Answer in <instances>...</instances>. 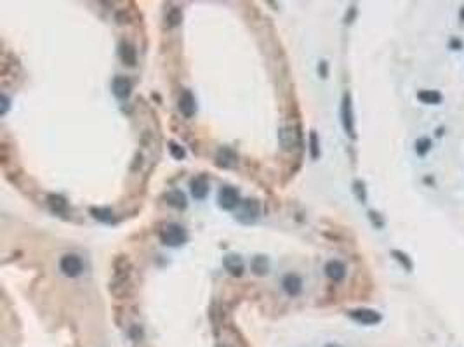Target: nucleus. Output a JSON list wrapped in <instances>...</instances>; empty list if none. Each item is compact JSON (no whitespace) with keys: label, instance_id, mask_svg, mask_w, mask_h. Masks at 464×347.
Returning <instances> with one entry per match:
<instances>
[{"label":"nucleus","instance_id":"12","mask_svg":"<svg viewBox=\"0 0 464 347\" xmlns=\"http://www.w3.org/2000/svg\"><path fill=\"white\" fill-rule=\"evenodd\" d=\"M131 90H132V83L129 78H125V76H117V78L113 80V94L118 99H127V97L131 96Z\"/></svg>","mask_w":464,"mask_h":347},{"label":"nucleus","instance_id":"13","mask_svg":"<svg viewBox=\"0 0 464 347\" xmlns=\"http://www.w3.org/2000/svg\"><path fill=\"white\" fill-rule=\"evenodd\" d=\"M216 160L217 165L224 167V169H230V167H233L237 163V153L230 148H221L216 155Z\"/></svg>","mask_w":464,"mask_h":347},{"label":"nucleus","instance_id":"15","mask_svg":"<svg viewBox=\"0 0 464 347\" xmlns=\"http://www.w3.org/2000/svg\"><path fill=\"white\" fill-rule=\"evenodd\" d=\"M120 58L125 65L134 66L136 65V49L132 47L131 44H127V42H122L120 44Z\"/></svg>","mask_w":464,"mask_h":347},{"label":"nucleus","instance_id":"19","mask_svg":"<svg viewBox=\"0 0 464 347\" xmlns=\"http://www.w3.org/2000/svg\"><path fill=\"white\" fill-rule=\"evenodd\" d=\"M167 202L176 208H186V196L181 191H171L167 195Z\"/></svg>","mask_w":464,"mask_h":347},{"label":"nucleus","instance_id":"30","mask_svg":"<svg viewBox=\"0 0 464 347\" xmlns=\"http://www.w3.org/2000/svg\"><path fill=\"white\" fill-rule=\"evenodd\" d=\"M325 347H341V346H337V344H327Z\"/></svg>","mask_w":464,"mask_h":347},{"label":"nucleus","instance_id":"21","mask_svg":"<svg viewBox=\"0 0 464 347\" xmlns=\"http://www.w3.org/2000/svg\"><path fill=\"white\" fill-rule=\"evenodd\" d=\"M353 189H355V195L358 196V200H360L362 203L367 202V191H365V184H364V182H362V181H355Z\"/></svg>","mask_w":464,"mask_h":347},{"label":"nucleus","instance_id":"28","mask_svg":"<svg viewBox=\"0 0 464 347\" xmlns=\"http://www.w3.org/2000/svg\"><path fill=\"white\" fill-rule=\"evenodd\" d=\"M322 75H323V78L327 76V63L325 61H322Z\"/></svg>","mask_w":464,"mask_h":347},{"label":"nucleus","instance_id":"22","mask_svg":"<svg viewBox=\"0 0 464 347\" xmlns=\"http://www.w3.org/2000/svg\"><path fill=\"white\" fill-rule=\"evenodd\" d=\"M93 213H94V217H96V219L104 220V222H110L111 215H113L110 208H93Z\"/></svg>","mask_w":464,"mask_h":347},{"label":"nucleus","instance_id":"18","mask_svg":"<svg viewBox=\"0 0 464 347\" xmlns=\"http://www.w3.org/2000/svg\"><path fill=\"white\" fill-rule=\"evenodd\" d=\"M431 148H433V141H431L430 138H426V136H423V138H419L416 141V153H417V156H426L428 153L431 151Z\"/></svg>","mask_w":464,"mask_h":347},{"label":"nucleus","instance_id":"1","mask_svg":"<svg viewBox=\"0 0 464 347\" xmlns=\"http://www.w3.org/2000/svg\"><path fill=\"white\" fill-rule=\"evenodd\" d=\"M186 240H188V234H186L185 227L176 222L165 224L160 229V241L164 245H167V247H179Z\"/></svg>","mask_w":464,"mask_h":347},{"label":"nucleus","instance_id":"14","mask_svg":"<svg viewBox=\"0 0 464 347\" xmlns=\"http://www.w3.org/2000/svg\"><path fill=\"white\" fill-rule=\"evenodd\" d=\"M224 268H226V271H230V275L240 276L244 273V261L238 255H226L224 257Z\"/></svg>","mask_w":464,"mask_h":347},{"label":"nucleus","instance_id":"4","mask_svg":"<svg viewBox=\"0 0 464 347\" xmlns=\"http://www.w3.org/2000/svg\"><path fill=\"white\" fill-rule=\"evenodd\" d=\"M59 268H61L63 275L70 276V278H77V276L82 275L84 264H82V261H80L79 255L68 254V255H65V257L61 259V262H59Z\"/></svg>","mask_w":464,"mask_h":347},{"label":"nucleus","instance_id":"8","mask_svg":"<svg viewBox=\"0 0 464 347\" xmlns=\"http://www.w3.org/2000/svg\"><path fill=\"white\" fill-rule=\"evenodd\" d=\"M189 188H191V195L196 200H203L209 193V181H207L205 175H198V177L191 179Z\"/></svg>","mask_w":464,"mask_h":347},{"label":"nucleus","instance_id":"25","mask_svg":"<svg viewBox=\"0 0 464 347\" xmlns=\"http://www.w3.org/2000/svg\"><path fill=\"white\" fill-rule=\"evenodd\" d=\"M369 217H371L372 224H374L375 227H382V226H384V220H382L381 215H379L377 212H374V210H371V212H369Z\"/></svg>","mask_w":464,"mask_h":347},{"label":"nucleus","instance_id":"3","mask_svg":"<svg viewBox=\"0 0 464 347\" xmlns=\"http://www.w3.org/2000/svg\"><path fill=\"white\" fill-rule=\"evenodd\" d=\"M217 202H219V207L224 210H233L240 205V195L235 188L231 186H224V188L219 189V195H217Z\"/></svg>","mask_w":464,"mask_h":347},{"label":"nucleus","instance_id":"9","mask_svg":"<svg viewBox=\"0 0 464 347\" xmlns=\"http://www.w3.org/2000/svg\"><path fill=\"white\" fill-rule=\"evenodd\" d=\"M179 110H181V113L185 115L186 118H191L193 115H195V110H196L195 97H193V94L189 92V90H185V92L181 94V97H179Z\"/></svg>","mask_w":464,"mask_h":347},{"label":"nucleus","instance_id":"7","mask_svg":"<svg viewBox=\"0 0 464 347\" xmlns=\"http://www.w3.org/2000/svg\"><path fill=\"white\" fill-rule=\"evenodd\" d=\"M325 275L336 283L343 281L344 276H346V266L341 261H329L325 264Z\"/></svg>","mask_w":464,"mask_h":347},{"label":"nucleus","instance_id":"16","mask_svg":"<svg viewBox=\"0 0 464 347\" xmlns=\"http://www.w3.org/2000/svg\"><path fill=\"white\" fill-rule=\"evenodd\" d=\"M391 257L395 259L396 262H400V266H402V268L405 269L407 273H412V271H414V262H412V259H410L409 255L405 254V252H402V250H391Z\"/></svg>","mask_w":464,"mask_h":347},{"label":"nucleus","instance_id":"5","mask_svg":"<svg viewBox=\"0 0 464 347\" xmlns=\"http://www.w3.org/2000/svg\"><path fill=\"white\" fill-rule=\"evenodd\" d=\"M350 316L353 318L357 323L367 325V327H371V325H377L379 321H381V314L374 309H367V307H360V309L350 311Z\"/></svg>","mask_w":464,"mask_h":347},{"label":"nucleus","instance_id":"27","mask_svg":"<svg viewBox=\"0 0 464 347\" xmlns=\"http://www.w3.org/2000/svg\"><path fill=\"white\" fill-rule=\"evenodd\" d=\"M179 21H181V12H179V10H174V12L171 14V23L172 24H178Z\"/></svg>","mask_w":464,"mask_h":347},{"label":"nucleus","instance_id":"11","mask_svg":"<svg viewBox=\"0 0 464 347\" xmlns=\"http://www.w3.org/2000/svg\"><path fill=\"white\" fill-rule=\"evenodd\" d=\"M417 99L421 101L423 104H428V106H437V104L444 103V96H442L440 90H433V89H423L417 92Z\"/></svg>","mask_w":464,"mask_h":347},{"label":"nucleus","instance_id":"23","mask_svg":"<svg viewBox=\"0 0 464 347\" xmlns=\"http://www.w3.org/2000/svg\"><path fill=\"white\" fill-rule=\"evenodd\" d=\"M49 203H51V207L54 210H58V212H61V210L66 208V202L61 198V196H49Z\"/></svg>","mask_w":464,"mask_h":347},{"label":"nucleus","instance_id":"17","mask_svg":"<svg viewBox=\"0 0 464 347\" xmlns=\"http://www.w3.org/2000/svg\"><path fill=\"white\" fill-rule=\"evenodd\" d=\"M251 266H252V271H254L256 275H259V276L266 275V273H268V269H270L268 259L263 257V255H258V257L252 259V264Z\"/></svg>","mask_w":464,"mask_h":347},{"label":"nucleus","instance_id":"20","mask_svg":"<svg viewBox=\"0 0 464 347\" xmlns=\"http://www.w3.org/2000/svg\"><path fill=\"white\" fill-rule=\"evenodd\" d=\"M309 151H311V158L316 160L320 156V148H318V136H316L315 131H311V134H309Z\"/></svg>","mask_w":464,"mask_h":347},{"label":"nucleus","instance_id":"24","mask_svg":"<svg viewBox=\"0 0 464 347\" xmlns=\"http://www.w3.org/2000/svg\"><path fill=\"white\" fill-rule=\"evenodd\" d=\"M169 149H171V155L174 156L176 160H183V158H185V155H186L185 149H183L181 146L176 144V142H171V144H169Z\"/></svg>","mask_w":464,"mask_h":347},{"label":"nucleus","instance_id":"10","mask_svg":"<svg viewBox=\"0 0 464 347\" xmlns=\"http://www.w3.org/2000/svg\"><path fill=\"white\" fill-rule=\"evenodd\" d=\"M259 215V203L258 200H244L242 202V212H240V219L245 220V222H251L254 220L256 217Z\"/></svg>","mask_w":464,"mask_h":347},{"label":"nucleus","instance_id":"29","mask_svg":"<svg viewBox=\"0 0 464 347\" xmlns=\"http://www.w3.org/2000/svg\"><path fill=\"white\" fill-rule=\"evenodd\" d=\"M459 19H461V23H464V5L461 7V10H459Z\"/></svg>","mask_w":464,"mask_h":347},{"label":"nucleus","instance_id":"2","mask_svg":"<svg viewBox=\"0 0 464 347\" xmlns=\"http://www.w3.org/2000/svg\"><path fill=\"white\" fill-rule=\"evenodd\" d=\"M341 120H343L344 132L350 136L351 139L357 138L355 134V115H353V103H351V94L346 92L343 96V103H341Z\"/></svg>","mask_w":464,"mask_h":347},{"label":"nucleus","instance_id":"26","mask_svg":"<svg viewBox=\"0 0 464 347\" xmlns=\"http://www.w3.org/2000/svg\"><path fill=\"white\" fill-rule=\"evenodd\" d=\"M449 47L454 49V51H458V49H463V42L459 40V38H452V40L449 42Z\"/></svg>","mask_w":464,"mask_h":347},{"label":"nucleus","instance_id":"6","mask_svg":"<svg viewBox=\"0 0 464 347\" xmlns=\"http://www.w3.org/2000/svg\"><path fill=\"white\" fill-rule=\"evenodd\" d=\"M282 286L289 297H297L303 292V279H301L296 273H289V275L283 276Z\"/></svg>","mask_w":464,"mask_h":347}]
</instances>
